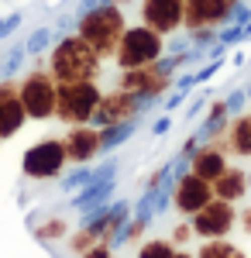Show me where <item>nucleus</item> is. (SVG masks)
<instances>
[{
    "instance_id": "15",
    "label": "nucleus",
    "mask_w": 251,
    "mask_h": 258,
    "mask_svg": "<svg viewBox=\"0 0 251 258\" xmlns=\"http://www.w3.org/2000/svg\"><path fill=\"white\" fill-rule=\"evenodd\" d=\"M210 186H213V193H217V200H227V203H231V200H237L244 193V172H237V169L227 172V169H224Z\"/></svg>"
},
{
    "instance_id": "16",
    "label": "nucleus",
    "mask_w": 251,
    "mask_h": 258,
    "mask_svg": "<svg viewBox=\"0 0 251 258\" xmlns=\"http://www.w3.org/2000/svg\"><path fill=\"white\" fill-rule=\"evenodd\" d=\"M224 169H227V165H224V159H220L217 152H200V155L193 159V172L200 179H207V182H213Z\"/></svg>"
},
{
    "instance_id": "20",
    "label": "nucleus",
    "mask_w": 251,
    "mask_h": 258,
    "mask_svg": "<svg viewBox=\"0 0 251 258\" xmlns=\"http://www.w3.org/2000/svg\"><path fill=\"white\" fill-rule=\"evenodd\" d=\"M90 258H110V255H107L103 248H93V251H90Z\"/></svg>"
},
{
    "instance_id": "2",
    "label": "nucleus",
    "mask_w": 251,
    "mask_h": 258,
    "mask_svg": "<svg viewBox=\"0 0 251 258\" xmlns=\"http://www.w3.org/2000/svg\"><path fill=\"white\" fill-rule=\"evenodd\" d=\"M120 35H124V18H120L117 7H97V11H90L79 21V38L86 41L97 55L114 52Z\"/></svg>"
},
{
    "instance_id": "13",
    "label": "nucleus",
    "mask_w": 251,
    "mask_h": 258,
    "mask_svg": "<svg viewBox=\"0 0 251 258\" xmlns=\"http://www.w3.org/2000/svg\"><path fill=\"white\" fill-rule=\"evenodd\" d=\"M62 148H66V159L83 162V159H90V155L100 148V135H97V131H90V127H76L69 138L62 141Z\"/></svg>"
},
{
    "instance_id": "10",
    "label": "nucleus",
    "mask_w": 251,
    "mask_h": 258,
    "mask_svg": "<svg viewBox=\"0 0 251 258\" xmlns=\"http://www.w3.org/2000/svg\"><path fill=\"white\" fill-rule=\"evenodd\" d=\"M24 107H21V97H18V86L11 83H0V138H11L24 124Z\"/></svg>"
},
{
    "instance_id": "17",
    "label": "nucleus",
    "mask_w": 251,
    "mask_h": 258,
    "mask_svg": "<svg viewBox=\"0 0 251 258\" xmlns=\"http://www.w3.org/2000/svg\"><path fill=\"white\" fill-rule=\"evenodd\" d=\"M234 148L241 155H251V117H241L234 124Z\"/></svg>"
},
{
    "instance_id": "9",
    "label": "nucleus",
    "mask_w": 251,
    "mask_h": 258,
    "mask_svg": "<svg viewBox=\"0 0 251 258\" xmlns=\"http://www.w3.org/2000/svg\"><path fill=\"white\" fill-rule=\"evenodd\" d=\"M234 0H182V21H190L193 28L200 24H217L231 14Z\"/></svg>"
},
{
    "instance_id": "18",
    "label": "nucleus",
    "mask_w": 251,
    "mask_h": 258,
    "mask_svg": "<svg viewBox=\"0 0 251 258\" xmlns=\"http://www.w3.org/2000/svg\"><path fill=\"white\" fill-rule=\"evenodd\" d=\"M200 258H244L237 248H231V244H224V241H217V244H207L203 248V255Z\"/></svg>"
},
{
    "instance_id": "4",
    "label": "nucleus",
    "mask_w": 251,
    "mask_h": 258,
    "mask_svg": "<svg viewBox=\"0 0 251 258\" xmlns=\"http://www.w3.org/2000/svg\"><path fill=\"white\" fill-rule=\"evenodd\" d=\"M117 62L124 69H141V66H152L162 52V38L158 31H152L148 24L145 28H124V35L117 41Z\"/></svg>"
},
{
    "instance_id": "6",
    "label": "nucleus",
    "mask_w": 251,
    "mask_h": 258,
    "mask_svg": "<svg viewBox=\"0 0 251 258\" xmlns=\"http://www.w3.org/2000/svg\"><path fill=\"white\" fill-rule=\"evenodd\" d=\"M62 162H66L62 141H41L35 148H28V155H24V172L35 176V179H48L62 169Z\"/></svg>"
},
{
    "instance_id": "11",
    "label": "nucleus",
    "mask_w": 251,
    "mask_h": 258,
    "mask_svg": "<svg viewBox=\"0 0 251 258\" xmlns=\"http://www.w3.org/2000/svg\"><path fill=\"white\" fill-rule=\"evenodd\" d=\"M210 200H213V186L207 179H200L196 172L186 176L179 182V189H175V207L186 210V214H196V210H200L203 203H210Z\"/></svg>"
},
{
    "instance_id": "3",
    "label": "nucleus",
    "mask_w": 251,
    "mask_h": 258,
    "mask_svg": "<svg viewBox=\"0 0 251 258\" xmlns=\"http://www.w3.org/2000/svg\"><path fill=\"white\" fill-rule=\"evenodd\" d=\"M100 103V90L90 80L79 83H58L55 86V114L62 120H73V124H83V120L93 117Z\"/></svg>"
},
{
    "instance_id": "12",
    "label": "nucleus",
    "mask_w": 251,
    "mask_h": 258,
    "mask_svg": "<svg viewBox=\"0 0 251 258\" xmlns=\"http://www.w3.org/2000/svg\"><path fill=\"white\" fill-rule=\"evenodd\" d=\"M93 117L100 124H117V120L135 117V97L131 93H114V97H100Z\"/></svg>"
},
{
    "instance_id": "22",
    "label": "nucleus",
    "mask_w": 251,
    "mask_h": 258,
    "mask_svg": "<svg viewBox=\"0 0 251 258\" xmlns=\"http://www.w3.org/2000/svg\"><path fill=\"white\" fill-rule=\"evenodd\" d=\"M172 258H186V255H172Z\"/></svg>"
},
{
    "instance_id": "1",
    "label": "nucleus",
    "mask_w": 251,
    "mask_h": 258,
    "mask_svg": "<svg viewBox=\"0 0 251 258\" xmlns=\"http://www.w3.org/2000/svg\"><path fill=\"white\" fill-rule=\"evenodd\" d=\"M97 62H100V55L83 38H66L55 52H52V80L55 83L93 80Z\"/></svg>"
},
{
    "instance_id": "21",
    "label": "nucleus",
    "mask_w": 251,
    "mask_h": 258,
    "mask_svg": "<svg viewBox=\"0 0 251 258\" xmlns=\"http://www.w3.org/2000/svg\"><path fill=\"white\" fill-rule=\"evenodd\" d=\"M248 231H251V210H248Z\"/></svg>"
},
{
    "instance_id": "8",
    "label": "nucleus",
    "mask_w": 251,
    "mask_h": 258,
    "mask_svg": "<svg viewBox=\"0 0 251 258\" xmlns=\"http://www.w3.org/2000/svg\"><path fill=\"white\" fill-rule=\"evenodd\" d=\"M141 18L152 31H175L182 24V0H145L141 4Z\"/></svg>"
},
{
    "instance_id": "14",
    "label": "nucleus",
    "mask_w": 251,
    "mask_h": 258,
    "mask_svg": "<svg viewBox=\"0 0 251 258\" xmlns=\"http://www.w3.org/2000/svg\"><path fill=\"white\" fill-rule=\"evenodd\" d=\"M162 86H165V76L148 73V66L131 69L128 80H124V90H128V93H155V90H162Z\"/></svg>"
},
{
    "instance_id": "19",
    "label": "nucleus",
    "mask_w": 251,
    "mask_h": 258,
    "mask_svg": "<svg viewBox=\"0 0 251 258\" xmlns=\"http://www.w3.org/2000/svg\"><path fill=\"white\" fill-rule=\"evenodd\" d=\"M141 258H172V248L162 244V241H152V244L141 248Z\"/></svg>"
},
{
    "instance_id": "5",
    "label": "nucleus",
    "mask_w": 251,
    "mask_h": 258,
    "mask_svg": "<svg viewBox=\"0 0 251 258\" xmlns=\"http://www.w3.org/2000/svg\"><path fill=\"white\" fill-rule=\"evenodd\" d=\"M18 97H21V107H24L28 117H48V114H55V80L45 76V73H31L28 80L21 83Z\"/></svg>"
},
{
    "instance_id": "7",
    "label": "nucleus",
    "mask_w": 251,
    "mask_h": 258,
    "mask_svg": "<svg viewBox=\"0 0 251 258\" xmlns=\"http://www.w3.org/2000/svg\"><path fill=\"white\" fill-rule=\"evenodd\" d=\"M234 224V210L227 200H210V203H203L200 210H196V231L203 234V238H220V234H227Z\"/></svg>"
}]
</instances>
